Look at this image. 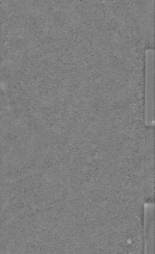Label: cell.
<instances>
[{
	"label": "cell",
	"mask_w": 155,
	"mask_h": 254,
	"mask_svg": "<svg viewBox=\"0 0 155 254\" xmlns=\"http://www.w3.org/2000/svg\"><path fill=\"white\" fill-rule=\"evenodd\" d=\"M147 83H146V110H147V119L152 120L153 119L154 107V55L153 51L149 50L147 52Z\"/></svg>",
	"instance_id": "cell-1"
}]
</instances>
